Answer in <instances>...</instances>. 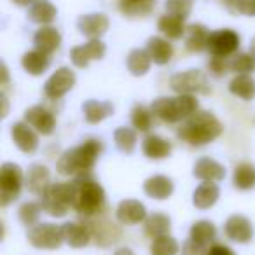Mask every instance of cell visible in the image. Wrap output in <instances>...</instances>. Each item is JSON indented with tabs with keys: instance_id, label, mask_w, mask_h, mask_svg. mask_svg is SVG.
Here are the masks:
<instances>
[{
	"instance_id": "6da1fadb",
	"label": "cell",
	"mask_w": 255,
	"mask_h": 255,
	"mask_svg": "<svg viewBox=\"0 0 255 255\" xmlns=\"http://www.w3.org/2000/svg\"><path fill=\"white\" fill-rule=\"evenodd\" d=\"M72 208L86 219L103 215L107 210L103 187L89 175L75 177L72 182Z\"/></svg>"
},
{
	"instance_id": "7a4b0ae2",
	"label": "cell",
	"mask_w": 255,
	"mask_h": 255,
	"mask_svg": "<svg viewBox=\"0 0 255 255\" xmlns=\"http://www.w3.org/2000/svg\"><path fill=\"white\" fill-rule=\"evenodd\" d=\"M103 152V143L100 140L89 138L84 140L81 145L72 147L65 150L61 157L58 159L56 170L60 175L65 177H81V175H89L93 170L96 159Z\"/></svg>"
},
{
	"instance_id": "3957f363",
	"label": "cell",
	"mask_w": 255,
	"mask_h": 255,
	"mask_svg": "<svg viewBox=\"0 0 255 255\" xmlns=\"http://www.w3.org/2000/svg\"><path fill=\"white\" fill-rule=\"evenodd\" d=\"M224 131V126L212 112L206 110H198L196 114H192L180 128H178L177 136L180 140H184L185 143L192 147H201L206 143L213 142L215 138H219Z\"/></svg>"
},
{
	"instance_id": "277c9868",
	"label": "cell",
	"mask_w": 255,
	"mask_h": 255,
	"mask_svg": "<svg viewBox=\"0 0 255 255\" xmlns=\"http://www.w3.org/2000/svg\"><path fill=\"white\" fill-rule=\"evenodd\" d=\"M152 114L166 124H175L182 119H189L192 114L198 112V100L194 95H178L177 98L161 96L150 105Z\"/></svg>"
},
{
	"instance_id": "5b68a950",
	"label": "cell",
	"mask_w": 255,
	"mask_h": 255,
	"mask_svg": "<svg viewBox=\"0 0 255 255\" xmlns=\"http://www.w3.org/2000/svg\"><path fill=\"white\" fill-rule=\"evenodd\" d=\"M40 206L51 217H65L72 208V182L51 184L40 196Z\"/></svg>"
},
{
	"instance_id": "8992f818",
	"label": "cell",
	"mask_w": 255,
	"mask_h": 255,
	"mask_svg": "<svg viewBox=\"0 0 255 255\" xmlns=\"http://www.w3.org/2000/svg\"><path fill=\"white\" fill-rule=\"evenodd\" d=\"M170 86L178 95H210L212 93L206 75L196 68L171 75Z\"/></svg>"
},
{
	"instance_id": "52a82bcc",
	"label": "cell",
	"mask_w": 255,
	"mask_h": 255,
	"mask_svg": "<svg viewBox=\"0 0 255 255\" xmlns=\"http://www.w3.org/2000/svg\"><path fill=\"white\" fill-rule=\"evenodd\" d=\"M25 184L23 170L14 163H4L0 168V205L7 206L21 192Z\"/></svg>"
},
{
	"instance_id": "ba28073f",
	"label": "cell",
	"mask_w": 255,
	"mask_h": 255,
	"mask_svg": "<svg viewBox=\"0 0 255 255\" xmlns=\"http://www.w3.org/2000/svg\"><path fill=\"white\" fill-rule=\"evenodd\" d=\"M28 241L32 247L39 248V250H56V248L61 247V243L65 240H63V233H61V227L49 222H42L30 227Z\"/></svg>"
},
{
	"instance_id": "9c48e42d",
	"label": "cell",
	"mask_w": 255,
	"mask_h": 255,
	"mask_svg": "<svg viewBox=\"0 0 255 255\" xmlns=\"http://www.w3.org/2000/svg\"><path fill=\"white\" fill-rule=\"evenodd\" d=\"M84 224L89 227L93 241H95V245H96V247H100V248L110 247L112 243L119 241L121 234H123V233H121L119 226H116L114 222H110V220L105 219L103 215L89 217Z\"/></svg>"
},
{
	"instance_id": "30bf717a",
	"label": "cell",
	"mask_w": 255,
	"mask_h": 255,
	"mask_svg": "<svg viewBox=\"0 0 255 255\" xmlns=\"http://www.w3.org/2000/svg\"><path fill=\"white\" fill-rule=\"evenodd\" d=\"M240 35L231 28H222L212 32L208 39V51L212 56L217 58H231L240 49Z\"/></svg>"
},
{
	"instance_id": "8fae6325",
	"label": "cell",
	"mask_w": 255,
	"mask_h": 255,
	"mask_svg": "<svg viewBox=\"0 0 255 255\" xmlns=\"http://www.w3.org/2000/svg\"><path fill=\"white\" fill-rule=\"evenodd\" d=\"M75 86V74L68 67H61L44 84V95L49 100H60Z\"/></svg>"
},
{
	"instance_id": "7c38bea8",
	"label": "cell",
	"mask_w": 255,
	"mask_h": 255,
	"mask_svg": "<svg viewBox=\"0 0 255 255\" xmlns=\"http://www.w3.org/2000/svg\"><path fill=\"white\" fill-rule=\"evenodd\" d=\"M105 44L100 39H91L89 42H86L84 46H77L70 51V60L77 68H86L89 65V61L93 60H102L105 56Z\"/></svg>"
},
{
	"instance_id": "4fadbf2b",
	"label": "cell",
	"mask_w": 255,
	"mask_h": 255,
	"mask_svg": "<svg viewBox=\"0 0 255 255\" xmlns=\"http://www.w3.org/2000/svg\"><path fill=\"white\" fill-rule=\"evenodd\" d=\"M25 123L35 129L40 135H51L56 126V117L51 110L42 105H33L25 112Z\"/></svg>"
},
{
	"instance_id": "5bb4252c",
	"label": "cell",
	"mask_w": 255,
	"mask_h": 255,
	"mask_svg": "<svg viewBox=\"0 0 255 255\" xmlns=\"http://www.w3.org/2000/svg\"><path fill=\"white\" fill-rule=\"evenodd\" d=\"M224 233L229 238L231 241H236V243H250L252 238H254V226L245 215H231L226 220V226H224Z\"/></svg>"
},
{
	"instance_id": "9a60e30c",
	"label": "cell",
	"mask_w": 255,
	"mask_h": 255,
	"mask_svg": "<svg viewBox=\"0 0 255 255\" xmlns=\"http://www.w3.org/2000/svg\"><path fill=\"white\" fill-rule=\"evenodd\" d=\"M11 136L14 140L16 147L25 154H33L39 149V136L33 131V128L30 124L23 123H14L11 126Z\"/></svg>"
},
{
	"instance_id": "2e32d148",
	"label": "cell",
	"mask_w": 255,
	"mask_h": 255,
	"mask_svg": "<svg viewBox=\"0 0 255 255\" xmlns=\"http://www.w3.org/2000/svg\"><path fill=\"white\" fill-rule=\"evenodd\" d=\"M116 217L124 226H135V224L145 222L147 219L145 205L136 201V199H124V201H121L117 205Z\"/></svg>"
},
{
	"instance_id": "e0dca14e",
	"label": "cell",
	"mask_w": 255,
	"mask_h": 255,
	"mask_svg": "<svg viewBox=\"0 0 255 255\" xmlns=\"http://www.w3.org/2000/svg\"><path fill=\"white\" fill-rule=\"evenodd\" d=\"M109 18L102 12H95V14H84L77 19V28L82 35L91 39H100L103 33L109 30Z\"/></svg>"
},
{
	"instance_id": "ac0fdd59",
	"label": "cell",
	"mask_w": 255,
	"mask_h": 255,
	"mask_svg": "<svg viewBox=\"0 0 255 255\" xmlns=\"http://www.w3.org/2000/svg\"><path fill=\"white\" fill-rule=\"evenodd\" d=\"M192 175L203 182H220L226 178V168L212 157H201L196 161Z\"/></svg>"
},
{
	"instance_id": "d6986e66",
	"label": "cell",
	"mask_w": 255,
	"mask_h": 255,
	"mask_svg": "<svg viewBox=\"0 0 255 255\" xmlns=\"http://www.w3.org/2000/svg\"><path fill=\"white\" fill-rule=\"evenodd\" d=\"M61 233H63V240L72 248H84L93 241L91 231L84 222H67L61 226Z\"/></svg>"
},
{
	"instance_id": "ffe728a7",
	"label": "cell",
	"mask_w": 255,
	"mask_h": 255,
	"mask_svg": "<svg viewBox=\"0 0 255 255\" xmlns=\"http://www.w3.org/2000/svg\"><path fill=\"white\" fill-rule=\"evenodd\" d=\"M25 184L28 187V192H32L35 196H42L46 192V189L51 185V173L47 170V166H44L40 163H33L28 168Z\"/></svg>"
},
{
	"instance_id": "44dd1931",
	"label": "cell",
	"mask_w": 255,
	"mask_h": 255,
	"mask_svg": "<svg viewBox=\"0 0 255 255\" xmlns=\"http://www.w3.org/2000/svg\"><path fill=\"white\" fill-rule=\"evenodd\" d=\"M210 30L201 23H192L185 30V47L191 53H201V51L208 49V39H210Z\"/></svg>"
},
{
	"instance_id": "7402d4cb",
	"label": "cell",
	"mask_w": 255,
	"mask_h": 255,
	"mask_svg": "<svg viewBox=\"0 0 255 255\" xmlns=\"http://www.w3.org/2000/svg\"><path fill=\"white\" fill-rule=\"evenodd\" d=\"M143 191L149 198L152 199H168L175 191L173 180L166 175H154V177L147 178L143 184Z\"/></svg>"
},
{
	"instance_id": "603a6c76",
	"label": "cell",
	"mask_w": 255,
	"mask_h": 255,
	"mask_svg": "<svg viewBox=\"0 0 255 255\" xmlns=\"http://www.w3.org/2000/svg\"><path fill=\"white\" fill-rule=\"evenodd\" d=\"M33 44H35V49L51 54L60 47L61 35L54 26H40L33 35Z\"/></svg>"
},
{
	"instance_id": "cb8c5ba5",
	"label": "cell",
	"mask_w": 255,
	"mask_h": 255,
	"mask_svg": "<svg viewBox=\"0 0 255 255\" xmlns=\"http://www.w3.org/2000/svg\"><path fill=\"white\" fill-rule=\"evenodd\" d=\"M142 150L149 159H164L171 154V142L159 135H147L142 142Z\"/></svg>"
},
{
	"instance_id": "d4e9b609",
	"label": "cell",
	"mask_w": 255,
	"mask_h": 255,
	"mask_svg": "<svg viewBox=\"0 0 255 255\" xmlns=\"http://www.w3.org/2000/svg\"><path fill=\"white\" fill-rule=\"evenodd\" d=\"M82 112H84V119L89 124H98L103 119L114 114V107L109 102H98V100H88L82 103Z\"/></svg>"
},
{
	"instance_id": "484cf974",
	"label": "cell",
	"mask_w": 255,
	"mask_h": 255,
	"mask_svg": "<svg viewBox=\"0 0 255 255\" xmlns=\"http://www.w3.org/2000/svg\"><path fill=\"white\" fill-rule=\"evenodd\" d=\"M219 194V185L213 184V182H203L192 194V203L198 210H208L217 203Z\"/></svg>"
},
{
	"instance_id": "4316f807",
	"label": "cell",
	"mask_w": 255,
	"mask_h": 255,
	"mask_svg": "<svg viewBox=\"0 0 255 255\" xmlns=\"http://www.w3.org/2000/svg\"><path fill=\"white\" fill-rule=\"evenodd\" d=\"M147 53L150 54L154 63L166 65L173 58V46L163 37H150L147 42Z\"/></svg>"
},
{
	"instance_id": "83f0119b",
	"label": "cell",
	"mask_w": 255,
	"mask_h": 255,
	"mask_svg": "<svg viewBox=\"0 0 255 255\" xmlns=\"http://www.w3.org/2000/svg\"><path fill=\"white\" fill-rule=\"evenodd\" d=\"M21 65L30 75H40L49 68L51 58H49V54H46L44 51L33 49V51H28V53L23 54Z\"/></svg>"
},
{
	"instance_id": "f1b7e54d",
	"label": "cell",
	"mask_w": 255,
	"mask_h": 255,
	"mask_svg": "<svg viewBox=\"0 0 255 255\" xmlns=\"http://www.w3.org/2000/svg\"><path fill=\"white\" fill-rule=\"evenodd\" d=\"M58 11L49 0H35L28 9V19L39 25H49L54 21Z\"/></svg>"
},
{
	"instance_id": "f546056e",
	"label": "cell",
	"mask_w": 255,
	"mask_h": 255,
	"mask_svg": "<svg viewBox=\"0 0 255 255\" xmlns=\"http://www.w3.org/2000/svg\"><path fill=\"white\" fill-rule=\"evenodd\" d=\"M171 229V220L164 213H150L143 222V231L149 238L156 240L159 236H166Z\"/></svg>"
},
{
	"instance_id": "4dcf8cb0",
	"label": "cell",
	"mask_w": 255,
	"mask_h": 255,
	"mask_svg": "<svg viewBox=\"0 0 255 255\" xmlns=\"http://www.w3.org/2000/svg\"><path fill=\"white\" fill-rule=\"evenodd\" d=\"M157 30H159L164 37H168V39L177 40L185 35L187 26L184 25V19L177 18V16H171V14H164V16H161L159 21H157Z\"/></svg>"
},
{
	"instance_id": "1f68e13d",
	"label": "cell",
	"mask_w": 255,
	"mask_h": 255,
	"mask_svg": "<svg viewBox=\"0 0 255 255\" xmlns=\"http://www.w3.org/2000/svg\"><path fill=\"white\" fill-rule=\"evenodd\" d=\"M150 63H152V58L147 53V49H133L129 51V54L126 58L128 70L131 72L133 75H136V77L145 75L150 68Z\"/></svg>"
},
{
	"instance_id": "d6a6232c",
	"label": "cell",
	"mask_w": 255,
	"mask_h": 255,
	"mask_svg": "<svg viewBox=\"0 0 255 255\" xmlns=\"http://www.w3.org/2000/svg\"><path fill=\"white\" fill-rule=\"evenodd\" d=\"M229 91L241 100L255 98V79L248 74H240L229 82Z\"/></svg>"
},
{
	"instance_id": "836d02e7",
	"label": "cell",
	"mask_w": 255,
	"mask_h": 255,
	"mask_svg": "<svg viewBox=\"0 0 255 255\" xmlns=\"http://www.w3.org/2000/svg\"><path fill=\"white\" fill-rule=\"evenodd\" d=\"M156 0H119V9L128 18H142L152 12Z\"/></svg>"
},
{
	"instance_id": "e575fe53",
	"label": "cell",
	"mask_w": 255,
	"mask_h": 255,
	"mask_svg": "<svg viewBox=\"0 0 255 255\" xmlns=\"http://www.w3.org/2000/svg\"><path fill=\"white\" fill-rule=\"evenodd\" d=\"M233 184L240 191H250L255 187V166L252 163H240L234 168Z\"/></svg>"
},
{
	"instance_id": "d590c367",
	"label": "cell",
	"mask_w": 255,
	"mask_h": 255,
	"mask_svg": "<svg viewBox=\"0 0 255 255\" xmlns=\"http://www.w3.org/2000/svg\"><path fill=\"white\" fill-rule=\"evenodd\" d=\"M217 238V227L210 220H198L191 227V240L198 241L201 245L212 243Z\"/></svg>"
},
{
	"instance_id": "8d00e7d4",
	"label": "cell",
	"mask_w": 255,
	"mask_h": 255,
	"mask_svg": "<svg viewBox=\"0 0 255 255\" xmlns=\"http://www.w3.org/2000/svg\"><path fill=\"white\" fill-rule=\"evenodd\" d=\"M116 147L124 154H131L136 147V131L131 128H117L114 131Z\"/></svg>"
},
{
	"instance_id": "74e56055",
	"label": "cell",
	"mask_w": 255,
	"mask_h": 255,
	"mask_svg": "<svg viewBox=\"0 0 255 255\" xmlns=\"http://www.w3.org/2000/svg\"><path fill=\"white\" fill-rule=\"evenodd\" d=\"M152 110L143 105H135L131 110V124L136 131L147 133L152 128Z\"/></svg>"
},
{
	"instance_id": "f35d334b",
	"label": "cell",
	"mask_w": 255,
	"mask_h": 255,
	"mask_svg": "<svg viewBox=\"0 0 255 255\" xmlns=\"http://www.w3.org/2000/svg\"><path fill=\"white\" fill-rule=\"evenodd\" d=\"M229 72H234L236 75L255 72V60L252 54L247 53H236L234 56L229 58Z\"/></svg>"
},
{
	"instance_id": "ab89813d",
	"label": "cell",
	"mask_w": 255,
	"mask_h": 255,
	"mask_svg": "<svg viewBox=\"0 0 255 255\" xmlns=\"http://www.w3.org/2000/svg\"><path fill=\"white\" fill-rule=\"evenodd\" d=\"M178 252H180V247L177 240L171 238L170 234L156 238L150 245V255H177Z\"/></svg>"
},
{
	"instance_id": "60d3db41",
	"label": "cell",
	"mask_w": 255,
	"mask_h": 255,
	"mask_svg": "<svg viewBox=\"0 0 255 255\" xmlns=\"http://www.w3.org/2000/svg\"><path fill=\"white\" fill-rule=\"evenodd\" d=\"M40 203H35V201H26L19 206L18 210V215H19V220H21L23 226H28V227H33L39 224V219H40Z\"/></svg>"
},
{
	"instance_id": "b9f144b4",
	"label": "cell",
	"mask_w": 255,
	"mask_h": 255,
	"mask_svg": "<svg viewBox=\"0 0 255 255\" xmlns=\"http://www.w3.org/2000/svg\"><path fill=\"white\" fill-rule=\"evenodd\" d=\"M166 14L177 16L180 19H187L192 11V0H166Z\"/></svg>"
},
{
	"instance_id": "7bdbcfd3",
	"label": "cell",
	"mask_w": 255,
	"mask_h": 255,
	"mask_svg": "<svg viewBox=\"0 0 255 255\" xmlns=\"http://www.w3.org/2000/svg\"><path fill=\"white\" fill-rule=\"evenodd\" d=\"M208 68L212 72V75L215 77H222L229 72V58H217L212 56V60L208 61Z\"/></svg>"
},
{
	"instance_id": "ee69618b",
	"label": "cell",
	"mask_w": 255,
	"mask_h": 255,
	"mask_svg": "<svg viewBox=\"0 0 255 255\" xmlns=\"http://www.w3.org/2000/svg\"><path fill=\"white\" fill-rule=\"evenodd\" d=\"M206 254H208L206 245L198 243V241L191 240V238L182 245V255H206Z\"/></svg>"
},
{
	"instance_id": "f6af8a7d",
	"label": "cell",
	"mask_w": 255,
	"mask_h": 255,
	"mask_svg": "<svg viewBox=\"0 0 255 255\" xmlns=\"http://www.w3.org/2000/svg\"><path fill=\"white\" fill-rule=\"evenodd\" d=\"M206 255H236V254H234L227 245L217 243V245H212V247L208 248V254Z\"/></svg>"
},
{
	"instance_id": "bcb514c9",
	"label": "cell",
	"mask_w": 255,
	"mask_h": 255,
	"mask_svg": "<svg viewBox=\"0 0 255 255\" xmlns=\"http://www.w3.org/2000/svg\"><path fill=\"white\" fill-rule=\"evenodd\" d=\"M240 14L255 16V0H240Z\"/></svg>"
},
{
	"instance_id": "7dc6e473",
	"label": "cell",
	"mask_w": 255,
	"mask_h": 255,
	"mask_svg": "<svg viewBox=\"0 0 255 255\" xmlns=\"http://www.w3.org/2000/svg\"><path fill=\"white\" fill-rule=\"evenodd\" d=\"M222 5L231 12V14L238 16L240 14V0H220Z\"/></svg>"
},
{
	"instance_id": "c3c4849f",
	"label": "cell",
	"mask_w": 255,
	"mask_h": 255,
	"mask_svg": "<svg viewBox=\"0 0 255 255\" xmlns=\"http://www.w3.org/2000/svg\"><path fill=\"white\" fill-rule=\"evenodd\" d=\"M16 5H19V7H28V5H32L35 0H12Z\"/></svg>"
},
{
	"instance_id": "681fc988",
	"label": "cell",
	"mask_w": 255,
	"mask_h": 255,
	"mask_svg": "<svg viewBox=\"0 0 255 255\" xmlns=\"http://www.w3.org/2000/svg\"><path fill=\"white\" fill-rule=\"evenodd\" d=\"M114 255H135V254H133L131 248L124 247V248H119V250H116V254H114Z\"/></svg>"
},
{
	"instance_id": "f907efd6",
	"label": "cell",
	"mask_w": 255,
	"mask_h": 255,
	"mask_svg": "<svg viewBox=\"0 0 255 255\" xmlns=\"http://www.w3.org/2000/svg\"><path fill=\"white\" fill-rule=\"evenodd\" d=\"M250 54L254 56V60H255V37L252 39V42H250Z\"/></svg>"
}]
</instances>
